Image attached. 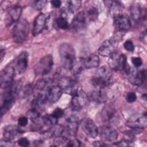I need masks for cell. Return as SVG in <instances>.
Instances as JSON below:
<instances>
[{"instance_id":"cell-1","label":"cell","mask_w":147,"mask_h":147,"mask_svg":"<svg viewBox=\"0 0 147 147\" xmlns=\"http://www.w3.org/2000/svg\"><path fill=\"white\" fill-rule=\"evenodd\" d=\"M59 52L62 67L67 70H71L76 62L75 49L68 43L60 45Z\"/></svg>"},{"instance_id":"cell-2","label":"cell","mask_w":147,"mask_h":147,"mask_svg":"<svg viewBox=\"0 0 147 147\" xmlns=\"http://www.w3.org/2000/svg\"><path fill=\"white\" fill-rule=\"evenodd\" d=\"M92 83L94 86L100 88L110 86L113 83V75L110 68L107 66L99 68L92 79Z\"/></svg>"},{"instance_id":"cell-3","label":"cell","mask_w":147,"mask_h":147,"mask_svg":"<svg viewBox=\"0 0 147 147\" xmlns=\"http://www.w3.org/2000/svg\"><path fill=\"white\" fill-rule=\"evenodd\" d=\"M30 30L28 21L25 18H20L16 22L12 29L11 34L15 42L21 44L28 38Z\"/></svg>"},{"instance_id":"cell-4","label":"cell","mask_w":147,"mask_h":147,"mask_svg":"<svg viewBox=\"0 0 147 147\" xmlns=\"http://www.w3.org/2000/svg\"><path fill=\"white\" fill-rule=\"evenodd\" d=\"M108 63L110 68L115 71H125L129 74V66L127 64V57L125 55L116 50L109 56Z\"/></svg>"},{"instance_id":"cell-5","label":"cell","mask_w":147,"mask_h":147,"mask_svg":"<svg viewBox=\"0 0 147 147\" xmlns=\"http://www.w3.org/2000/svg\"><path fill=\"white\" fill-rule=\"evenodd\" d=\"M53 65L52 55H47L42 57L35 65L34 71L37 75H45L50 72Z\"/></svg>"},{"instance_id":"cell-6","label":"cell","mask_w":147,"mask_h":147,"mask_svg":"<svg viewBox=\"0 0 147 147\" xmlns=\"http://www.w3.org/2000/svg\"><path fill=\"white\" fill-rule=\"evenodd\" d=\"M57 82V85L61 88L63 92L72 96L75 95L79 90L77 82L74 78L62 76L59 78Z\"/></svg>"},{"instance_id":"cell-7","label":"cell","mask_w":147,"mask_h":147,"mask_svg":"<svg viewBox=\"0 0 147 147\" xmlns=\"http://www.w3.org/2000/svg\"><path fill=\"white\" fill-rule=\"evenodd\" d=\"M16 75L15 70L11 64L6 66L1 72V87L5 89L10 85L14 82V78Z\"/></svg>"},{"instance_id":"cell-8","label":"cell","mask_w":147,"mask_h":147,"mask_svg":"<svg viewBox=\"0 0 147 147\" xmlns=\"http://www.w3.org/2000/svg\"><path fill=\"white\" fill-rule=\"evenodd\" d=\"M16 74H21L27 69L28 65V53L26 51L21 52L11 63Z\"/></svg>"},{"instance_id":"cell-9","label":"cell","mask_w":147,"mask_h":147,"mask_svg":"<svg viewBox=\"0 0 147 147\" xmlns=\"http://www.w3.org/2000/svg\"><path fill=\"white\" fill-rule=\"evenodd\" d=\"M130 15L131 20L135 24L145 23L146 20V11L142 9L139 4H133L130 8Z\"/></svg>"},{"instance_id":"cell-10","label":"cell","mask_w":147,"mask_h":147,"mask_svg":"<svg viewBox=\"0 0 147 147\" xmlns=\"http://www.w3.org/2000/svg\"><path fill=\"white\" fill-rule=\"evenodd\" d=\"M146 114H136L132 115L127 121L126 125L133 129H142L146 126Z\"/></svg>"},{"instance_id":"cell-11","label":"cell","mask_w":147,"mask_h":147,"mask_svg":"<svg viewBox=\"0 0 147 147\" xmlns=\"http://www.w3.org/2000/svg\"><path fill=\"white\" fill-rule=\"evenodd\" d=\"M88 97L85 92L80 90L72 96L71 99V109L74 111H80L86 105Z\"/></svg>"},{"instance_id":"cell-12","label":"cell","mask_w":147,"mask_h":147,"mask_svg":"<svg viewBox=\"0 0 147 147\" xmlns=\"http://www.w3.org/2000/svg\"><path fill=\"white\" fill-rule=\"evenodd\" d=\"M22 9L21 6L15 5L10 7L6 12L5 17V24L7 26H10L15 24L20 18Z\"/></svg>"},{"instance_id":"cell-13","label":"cell","mask_w":147,"mask_h":147,"mask_svg":"<svg viewBox=\"0 0 147 147\" xmlns=\"http://www.w3.org/2000/svg\"><path fill=\"white\" fill-rule=\"evenodd\" d=\"M80 124L82 130L88 137L95 138L98 134V128L92 119L84 118Z\"/></svg>"},{"instance_id":"cell-14","label":"cell","mask_w":147,"mask_h":147,"mask_svg":"<svg viewBox=\"0 0 147 147\" xmlns=\"http://www.w3.org/2000/svg\"><path fill=\"white\" fill-rule=\"evenodd\" d=\"M114 25L118 31L125 32L130 28L131 22L127 15L121 13L114 17Z\"/></svg>"},{"instance_id":"cell-15","label":"cell","mask_w":147,"mask_h":147,"mask_svg":"<svg viewBox=\"0 0 147 147\" xmlns=\"http://www.w3.org/2000/svg\"><path fill=\"white\" fill-rule=\"evenodd\" d=\"M98 134L102 139L113 141L115 140L118 137V132L117 130L108 125H103L98 128Z\"/></svg>"},{"instance_id":"cell-16","label":"cell","mask_w":147,"mask_h":147,"mask_svg":"<svg viewBox=\"0 0 147 147\" xmlns=\"http://www.w3.org/2000/svg\"><path fill=\"white\" fill-rule=\"evenodd\" d=\"M117 44L114 40H105L99 47L98 52L103 57H109L110 55L115 51Z\"/></svg>"},{"instance_id":"cell-17","label":"cell","mask_w":147,"mask_h":147,"mask_svg":"<svg viewBox=\"0 0 147 147\" xmlns=\"http://www.w3.org/2000/svg\"><path fill=\"white\" fill-rule=\"evenodd\" d=\"M45 91L46 92L45 94L47 100L50 103L56 102L60 98L63 94V90L57 84L49 86Z\"/></svg>"},{"instance_id":"cell-18","label":"cell","mask_w":147,"mask_h":147,"mask_svg":"<svg viewBox=\"0 0 147 147\" xmlns=\"http://www.w3.org/2000/svg\"><path fill=\"white\" fill-rule=\"evenodd\" d=\"M87 22V17L84 11L78 13L72 20L71 28L75 32H79L85 28Z\"/></svg>"},{"instance_id":"cell-19","label":"cell","mask_w":147,"mask_h":147,"mask_svg":"<svg viewBox=\"0 0 147 147\" xmlns=\"http://www.w3.org/2000/svg\"><path fill=\"white\" fill-rule=\"evenodd\" d=\"M47 18L45 15L41 13L35 18L33 27L32 30V34L33 36H37L41 33L46 27Z\"/></svg>"},{"instance_id":"cell-20","label":"cell","mask_w":147,"mask_h":147,"mask_svg":"<svg viewBox=\"0 0 147 147\" xmlns=\"http://www.w3.org/2000/svg\"><path fill=\"white\" fill-rule=\"evenodd\" d=\"M23 130L18 126L16 125H7L3 128V135L5 138L13 140L18 136L22 134Z\"/></svg>"},{"instance_id":"cell-21","label":"cell","mask_w":147,"mask_h":147,"mask_svg":"<svg viewBox=\"0 0 147 147\" xmlns=\"http://www.w3.org/2000/svg\"><path fill=\"white\" fill-rule=\"evenodd\" d=\"M80 122L79 118L74 115L68 117L66 119V130L70 136H75L78 131Z\"/></svg>"},{"instance_id":"cell-22","label":"cell","mask_w":147,"mask_h":147,"mask_svg":"<svg viewBox=\"0 0 147 147\" xmlns=\"http://www.w3.org/2000/svg\"><path fill=\"white\" fill-rule=\"evenodd\" d=\"M146 72L145 69H141L138 71L131 73L129 78L130 82L135 86H141L146 80Z\"/></svg>"},{"instance_id":"cell-23","label":"cell","mask_w":147,"mask_h":147,"mask_svg":"<svg viewBox=\"0 0 147 147\" xmlns=\"http://www.w3.org/2000/svg\"><path fill=\"white\" fill-rule=\"evenodd\" d=\"M81 61L84 69L96 68L99 64V57L96 55L92 54L86 57L81 58Z\"/></svg>"},{"instance_id":"cell-24","label":"cell","mask_w":147,"mask_h":147,"mask_svg":"<svg viewBox=\"0 0 147 147\" xmlns=\"http://www.w3.org/2000/svg\"><path fill=\"white\" fill-rule=\"evenodd\" d=\"M88 98L96 103H103L106 102L107 96L103 88H97L96 90L92 91L90 94Z\"/></svg>"},{"instance_id":"cell-25","label":"cell","mask_w":147,"mask_h":147,"mask_svg":"<svg viewBox=\"0 0 147 147\" xmlns=\"http://www.w3.org/2000/svg\"><path fill=\"white\" fill-rule=\"evenodd\" d=\"M64 131V128L63 126L56 124L52 126V127L48 129L47 130L44 131L42 133V134L46 138H51V137L56 138L59 136H60Z\"/></svg>"},{"instance_id":"cell-26","label":"cell","mask_w":147,"mask_h":147,"mask_svg":"<svg viewBox=\"0 0 147 147\" xmlns=\"http://www.w3.org/2000/svg\"><path fill=\"white\" fill-rule=\"evenodd\" d=\"M116 114L115 109L113 106L107 105L105 106L101 112V118L103 122H110L114 118Z\"/></svg>"},{"instance_id":"cell-27","label":"cell","mask_w":147,"mask_h":147,"mask_svg":"<svg viewBox=\"0 0 147 147\" xmlns=\"http://www.w3.org/2000/svg\"><path fill=\"white\" fill-rule=\"evenodd\" d=\"M106 6H108L111 14L114 16L121 14L123 8V4L119 1H106L105 2Z\"/></svg>"},{"instance_id":"cell-28","label":"cell","mask_w":147,"mask_h":147,"mask_svg":"<svg viewBox=\"0 0 147 147\" xmlns=\"http://www.w3.org/2000/svg\"><path fill=\"white\" fill-rule=\"evenodd\" d=\"M47 102L46 96L45 94L42 93H38L32 102V107L33 109L37 110L41 108L44 104Z\"/></svg>"},{"instance_id":"cell-29","label":"cell","mask_w":147,"mask_h":147,"mask_svg":"<svg viewBox=\"0 0 147 147\" xmlns=\"http://www.w3.org/2000/svg\"><path fill=\"white\" fill-rule=\"evenodd\" d=\"M26 117L28 119H30L34 125H39V121L41 119V115L40 113L37 110L34 109H32L29 110L26 113Z\"/></svg>"},{"instance_id":"cell-30","label":"cell","mask_w":147,"mask_h":147,"mask_svg":"<svg viewBox=\"0 0 147 147\" xmlns=\"http://www.w3.org/2000/svg\"><path fill=\"white\" fill-rule=\"evenodd\" d=\"M57 26L61 29H67L69 28V24L67 19L64 16H60L55 20Z\"/></svg>"},{"instance_id":"cell-31","label":"cell","mask_w":147,"mask_h":147,"mask_svg":"<svg viewBox=\"0 0 147 147\" xmlns=\"http://www.w3.org/2000/svg\"><path fill=\"white\" fill-rule=\"evenodd\" d=\"M42 121L46 125L53 126L57 123L58 119L52 114H47L42 117Z\"/></svg>"},{"instance_id":"cell-32","label":"cell","mask_w":147,"mask_h":147,"mask_svg":"<svg viewBox=\"0 0 147 147\" xmlns=\"http://www.w3.org/2000/svg\"><path fill=\"white\" fill-rule=\"evenodd\" d=\"M81 4H82V1L79 0L78 1L73 0V1H68V11L71 13H74L80 7Z\"/></svg>"},{"instance_id":"cell-33","label":"cell","mask_w":147,"mask_h":147,"mask_svg":"<svg viewBox=\"0 0 147 147\" xmlns=\"http://www.w3.org/2000/svg\"><path fill=\"white\" fill-rule=\"evenodd\" d=\"M85 14L87 17V18L88 17V18L92 20V19L96 18L97 16L98 15V11L96 7H95L94 6H91L88 9H87L86 13H85Z\"/></svg>"},{"instance_id":"cell-34","label":"cell","mask_w":147,"mask_h":147,"mask_svg":"<svg viewBox=\"0 0 147 147\" xmlns=\"http://www.w3.org/2000/svg\"><path fill=\"white\" fill-rule=\"evenodd\" d=\"M47 1L44 0H39V1H34L32 2V7L36 10H42L45 5H46Z\"/></svg>"},{"instance_id":"cell-35","label":"cell","mask_w":147,"mask_h":147,"mask_svg":"<svg viewBox=\"0 0 147 147\" xmlns=\"http://www.w3.org/2000/svg\"><path fill=\"white\" fill-rule=\"evenodd\" d=\"M124 48L129 52H133L134 50V45L131 40H126L123 44Z\"/></svg>"},{"instance_id":"cell-36","label":"cell","mask_w":147,"mask_h":147,"mask_svg":"<svg viewBox=\"0 0 147 147\" xmlns=\"http://www.w3.org/2000/svg\"><path fill=\"white\" fill-rule=\"evenodd\" d=\"M126 99L129 103H133L137 100V95L134 92H129L126 96Z\"/></svg>"},{"instance_id":"cell-37","label":"cell","mask_w":147,"mask_h":147,"mask_svg":"<svg viewBox=\"0 0 147 147\" xmlns=\"http://www.w3.org/2000/svg\"><path fill=\"white\" fill-rule=\"evenodd\" d=\"M17 143H18V145H20V146H22V147H28L30 145L29 140L25 137H22V138H20L18 140Z\"/></svg>"},{"instance_id":"cell-38","label":"cell","mask_w":147,"mask_h":147,"mask_svg":"<svg viewBox=\"0 0 147 147\" xmlns=\"http://www.w3.org/2000/svg\"><path fill=\"white\" fill-rule=\"evenodd\" d=\"M14 144V142L12 141V140L9 139H2L0 141V146H12Z\"/></svg>"},{"instance_id":"cell-39","label":"cell","mask_w":147,"mask_h":147,"mask_svg":"<svg viewBox=\"0 0 147 147\" xmlns=\"http://www.w3.org/2000/svg\"><path fill=\"white\" fill-rule=\"evenodd\" d=\"M81 145V142L78 139H73L68 141L66 144L67 146L71 147H78Z\"/></svg>"},{"instance_id":"cell-40","label":"cell","mask_w":147,"mask_h":147,"mask_svg":"<svg viewBox=\"0 0 147 147\" xmlns=\"http://www.w3.org/2000/svg\"><path fill=\"white\" fill-rule=\"evenodd\" d=\"M131 63L135 67L138 68L142 65V60L139 57H134L131 58Z\"/></svg>"},{"instance_id":"cell-41","label":"cell","mask_w":147,"mask_h":147,"mask_svg":"<svg viewBox=\"0 0 147 147\" xmlns=\"http://www.w3.org/2000/svg\"><path fill=\"white\" fill-rule=\"evenodd\" d=\"M52 114L56 117L57 119L60 118L61 117H63L64 115V111L63 110H62L60 108H56L54 110V111L52 113Z\"/></svg>"},{"instance_id":"cell-42","label":"cell","mask_w":147,"mask_h":147,"mask_svg":"<svg viewBox=\"0 0 147 147\" xmlns=\"http://www.w3.org/2000/svg\"><path fill=\"white\" fill-rule=\"evenodd\" d=\"M28 123V118L27 117H21L18 119V125L20 126L24 127Z\"/></svg>"},{"instance_id":"cell-43","label":"cell","mask_w":147,"mask_h":147,"mask_svg":"<svg viewBox=\"0 0 147 147\" xmlns=\"http://www.w3.org/2000/svg\"><path fill=\"white\" fill-rule=\"evenodd\" d=\"M92 145L94 146H95V147H103V146H109V145H107V144H105L104 142H100V141H95L93 142Z\"/></svg>"},{"instance_id":"cell-44","label":"cell","mask_w":147,"mask_h":147,"mask_svg":"<svg viewBox=\"0 0 147 147\" xmlns=\"http://www.w3.org/2000/svg\"><path fill=\"white\" fill-rule=\"evenodd\" d=\"M52 5L55 8H59L61 6V2L59 0H53L51 2Z\"/></svg>"},{"instance_id":"cell-45","label":"cell","mask_w":147,"mask_h":147,"mask_svg":"<svg viewBox=\"0 0 147 147\" xmlns=\"http://www.w3.org/2000/svg\"><path fill=\"white\" fill-rule=\"evenodd\" d=\"M32 86H30L29 85H26L25 87V90H24V94L26 95H29L32 93Z\"/></svg>"},{"instance_id":"cell-46","label":"cell","mask_w":147,"mask_h":147,"mask_svg":"<svg viewBox=\"0 0 147 147\" xmlns=\"http://www.w3.org/2000/svg\"><path fill=\"white\" fill-rule=\"evenodd\" d=\"M114 145H117V146H128L129 145V142L126 141H121L119 142H117L116 143H114Z\"/></svg>"},{"instance_id":"cell-47","label":"cell","mask_w":147,"mask_h":147,"mask_svg":"<svg viewBox=\"0 0 147 147\" xmlns=\"http://www.w3.org/2000/svg\"><path fill=\"white\" fill-rule=\"evenodd\" d=\"M140 38L142 41L146 42V30H144V32H142V33L140 34Z\"/></svg>"},{"instance_id":"cell-48","label":"cell","mask_w":147,"mask_h":147,"mask_svg":"<svg viewBox=\"0 0 147 147\" xmlns=\"http://www.w3.org/2000/svg\"><path fill=\"white\" fill-rule=\"evenodd\" d=\"M5 49H3L2 48H1V61H2L3 58L5 56Z\"/></svg>"}]
</instances>
